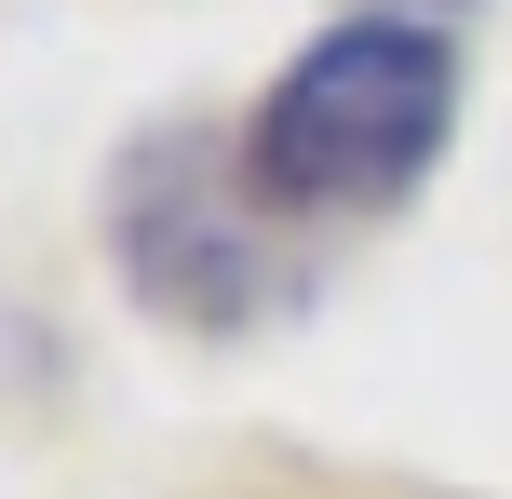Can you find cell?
<instances>
[{"label":"cell","mask_w":512,"mask_h":499,"mask_svg":"<svg viewBox=\"0 0 512 499\" xmlns=\"http://www.w3.org/2000/svg\"><path fill=\"white\" fill-rule=\"evenodd\" d=\"M459 122V41L418 14L324 27L256 108V189L283 203H405Z\"/></svg>","instance_id":"cell-1"},{"label":"cell","mask_w":512,"mask_h":499,"mask_svg":"<svg viewBox=\"0 0 512 499\" xmlns=\"http://www.w3.org/2000/svg\"><path fill=\"white\" fill-rule=\"evenodd\" d=\"M108 216H122L135 297H162L176 324H243V311H270V243L243 230L230 162H216L203 135H149V149L122 162V189H108Z\"/></svg>","instance_id":"cell-2"}]
</instances>
